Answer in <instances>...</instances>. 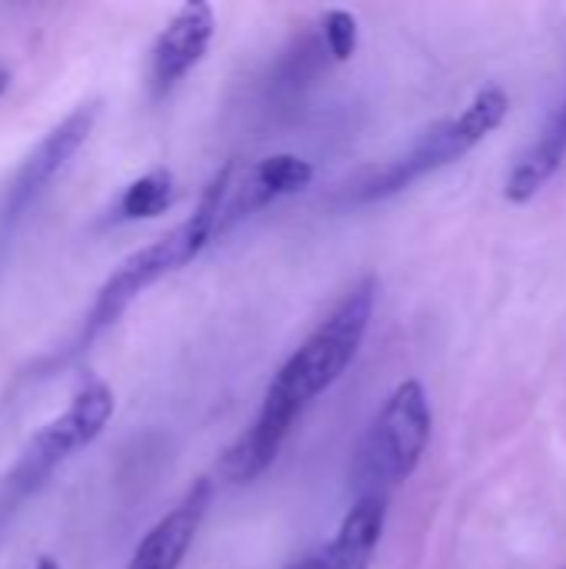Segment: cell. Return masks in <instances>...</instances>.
I'll use <instances>...</instances> for the list:
<instances>
[{
	"label": "cell",
	"instance_id": "obj_1",
	"mask_svg": "<svg viewBox=\"0 0 566 569\" xmlns=\"http://www.w3.org/2000/svg\"><path fill=\"white\" fill-rule=\"evenodd\" d=\"M374 300H377V277H364L334 307V313L297 347V353H290V360L270 380L254 427L224 453L220 460L224 480L250 483L277 460L297 417L324 390H330L354 363L374 317Z\"/></svg>",
	"mask_w": 566,
	"mask_h": 569
},
{
	"label": "cell",
	"instance_id": "obj_2",
	"mask_svg": "<svg viewBox=\"0 0 566 569\" xmlns=\"http://www.w3.org/2000/svg\"><path fill=\"white\" fill-rule=\"evenodd\" d=\"M230 187H234V163H224V167L210 177V183L203 187V193H200L193 213H190L183 223H177L173 230H167V233L157 237L153 243H147V247H140L137 253H130V257L107 277V283L97 290V300H93V307H90V313H87V320H83V337H80L83 343L93 340V337H100L107 327H113V323L127 313V307H130L147 287H153V283L163 280L167 273L187 267V263L217 237L220 210H224V203H227V197H230Z\"/></svg>",
	"mask_w": 566,
	"mask_h": 569
},
{
	"label": "cell",
	"instance_id": "obj_3",
	"mask_svg": "<svg viewBox=\"0 0 566 569\" xmlns=\"http://www.w3.org/2000/svg\"><path fill=\"white\" fill-rule=\"evenodd\" d=\"M507 113H510V97L500 87L480 90L460 117H450V120L430 127L404 157L374 163V167H364L360 173H354L344 187V197L350 203H374V200L400 193L424 173L444 170L454 160L467 157L487 133H494L507 120Z\"/></svg>",
	"mask_w": 566,
	"mask_h": 569
},
{
	"label": "cell",
	"instance_id": "obj_4",
	"mask_svg": "<svg viewBox=\"0 0 566 569\" xmlns=\"http://www.w3.org/2000/svg\"><path fill=\"white\" fill-rule=\"evenodd\" d=\"M430 400L417 380H404L384 403L357 447V490L360 497H387L390 487L404 483L430 443Z\"/></svg>",
	"mask_w": 566,
	"mask_h": 569
},
{
	"label": "cell",
	"instance_id": "obj_5",
	"mask_svg": "<svg viewBox=\"0 0 566 569\" xmlns=\"http://www.w3.org/2000/svg\"><path fill=\"white\" fill-rule=\"evenodd\" d=\"M113 407H117L113 390L103 380H87L73 393L67 410H60L47 427H40L30 437V443L23 447L20 460L13 463V470L7 477V490L17 497H27L40 483H47V477L57 467H63L70 457L87 450L107 430Z\"/></svg>",
	"mask_w": 566,
	"mask_h": 569
},
{
	"label": "cell",
	"instance_id": "obj_6",
	"mask_svg": "<svg viewBox=\"0 0 566 569\" xmlns=\"http://www.w3.org/2000/svg\"><path fill=\"white\" fill-rule=\"evenodd\" d=\"M97 113H100V103H80L77 110H70L20 163L17 177L10 180V190H7V203H3V213L7 220L20 217L67 167L70 160L80 153V147L87 143L93 123H97Z\"/></svg>",
	"mask_w": 566,
	"mask_h": 569
},
{
	"label": "cell",
	"instance_id": "obj_7",
	"mask_svg": "<svg viewBox=\"0 0 566 569\" xmlns=\"http://www.w3.org/2000/svg\"><path fill=\"white\" fill-rule=\"evenodd\" d=\"M214 33H217V17H214V7L203 0L183 3L167 20V27L157 33L153 50H150V90H153V97L170 93L203 60Z\"/></svg>",
	"mask_w": 566,
	"mask_h": 569
},
{
	"label": "cell",
	"instance_id": "obj_8",
	"mask_svg": "<svg viewBox=\"0 0 566 569\" xmlns=\"http://www.w3.org/2000/svg\"><path fill=\"white\" fill-rule=\"evenodd\" d=\"M210 497H214V483L197 480L190 487V493L157 527H150V533L133 550V560L127 569H180L203 517H207Z\"/></svg>",
	"mask_w": 566,
	"mask_h": 569
},
{
	"label": "cell",
	"instance_id": "obj_9",
	"mask_svg": "<svg viewBox=\"0 0 566 569\" xmlns=\"http://www.w3.org/2000/svg\"><path fill=\"white\" fill-rule=\"evenodd\" d=\"M384 520L387 497H357L337 537L320 553L307 557V569H370V557L384 533Z\"/></svg>",
	"mask_w": 566,
	"mask_h": 569
},
{
	"label": "cell",
	"instance_id": "obj_10",
	"mask_svg": "<svg viewBox=\"0 0 566 569\" xmlns=\"http://www.w3.org/2000/svg\"><path fill=\"white\" fill-rule=\"evenodd\" d=\"M564 157L566 127L560 120L550 117V123H547V130L540 133V140H537V143L520 157V163L510 170L507 187H504V197H507L510 203H527V200H534V197L554 180V173L560 170Z\"/></svg>",
	"mask_w": 566,
	"mask_h": 569
},
{
	"label": "cell",
	"instance_id": "obj_11",
	"mask_svg": "<svg viewBox=\"0 0 566 569\" xmlns=\"http://www.w3.org/2000/svg\"><path fill=\"white\" fill-rule=\"evenodd\" d=\"M177 197V183L173 173L167 167H153L143 177H137L113 203L110 210V223H133V220H153L160 213H167L173 207Z\"/></svg>",
	"mask_w": 566,
	"mask_h": 569
},
{
	"label": "cell",
	"instance_id": "obj_12",
	"mask_svg": "<svg viewBox=\"0 0 566 569\" xmlns=\"http://www.w3.org/2000/svg\"><path fill=\"white\" fill-rule=\"evenodd\" d=\"M254 177L274 193V197H287V193H300L310 180H314V167L304 157L294 153H274L264 157L260 163L250 167Z\"/></svg>",
	"mask_w": 566,
	"mask_h": 569
},
{
	"label": "cell",
	"instance_id": "obj_13",
	"mask_svg": "<svg viewBox=\"0 0 566 569\" xmlns=\"http://www.w3.org/2000/svg\"><path fill=\"white\" fill-rule=\"evenodd\" d=\"M324 40L334 60H350L357 50V17L347 10H327L324 13Z\"/></svg>",
	"mask_w": 566,
	"mask_h": 569
},
{
	"label": "cell",
	"instance_id": "obj_14",
	"mask_svg": "<svg viewBox=\"0 0 566 569\" xmlns=\"http://www.w3.org/2000/svg\"><path fill=\"white\" fill-rule=\"evenodd\" d=\"M30 569H60V567H57V560H53V557H37Z\"/></svg>",
	"mask_w": 566,
	"mask_h": 569
},
{
	"label": "cell",
	"instance_id": "obj_15",
	"mask_svg": "<svg viewBox=\"0 0 566 569\" xmlns=\"http://www.w3.org/2000/svg\"><path fill=\"white\" fill-rule=\"evenodd\" d=\"M7 87H10V73H7V70L0 67V97L7 93Z\"/></svg>",
	"mask_w": 566,
	"mask_h": 569
},
{
	"label": "cell",
	"instance_id": "obj_16",
	"mask_svg": "<svg viewBox=\"0 0 566 569\" xmlns=\"http://www.w3.org/2000/svg\"><path fill=\"white\" fill-rule=\"evenodd\" d=\"M554 120H560V123H564V127H566V100H564V103H560V110L554 113Z\"/></svg>",
	"mask_w": 566,
	"mask_h": 569
},
{
	"label": "cell",
	"instance_id": "obj_17",
	"mask_svg": "<svg viewBox=\"0 0 566 569\" xmlns=\"http://www.w3.org/2000/svg\"><path fill=\"white\" fill-rule=\"evenodd\" d=\"M294 569H307V560H300V563H297V567Z\"/></svg>",
	"mask_w": 566,
	"mask_h": 569
}]
</instances>
